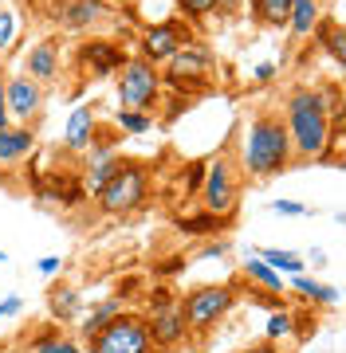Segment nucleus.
Masks as SVG:
<instances>
[{"label": "nucleus", "mask_w": 346, "mask_h": 353, "mask_svg": "<svg viewBox=\"0 0 346 353\" xmlns=\"http://www.w3.org/2000/svg\"><path fill=\"white\" fill-rule=\"evenodd\" d=\"M283 126L291 138V169L319 161L331 138V110L323 90L311 83H295L283 99Z\"/></svg>", "instance_id": "1"}, {"label": "nucleus", "mask_w": 346, "mask_h": 353, "mask_svg": "<svg viewBox=\"0 0 346 353\" xmlns=\"http://www.w3.org/2000/svg\"><path fill=\"white\" fill-rule=\"evenodd\" d=\"M240 165L244 173L256 176V181H276V176H283L291 169V138H287L280 110L252 114V122L244 130Z\"/></svg>", "instance_id": "2"}, {"label": "nucleus", "mask_w": 346, "mask_h": 353, "mask_svg": "<svg viewBox=\"0 0 346 353\" xmlns=\"http://www.w3.org/2000/svg\"><path fill=\"white\" fill-rule=\"evenodd\" d=\"M236 299H240L236 283H197V287L185 290L177 299V306H181L189 338H209V330L229 318Z\"/></svg>", "instance_id": "3"}, {"label": "nucleus", "mask_w": 346, "mask_h": 353, "mask_svg": "<svg viewBox=\"0 0 346 353\" xmlns=\"http://www.w3.org/2000/svg\"><path fill=\"white\" fill-rule=\"evenodd\" d=\"M213 63L217 59H213V51L205 43H185L169 63H162L166 67L162 71V90L185 94V99H201V94L213 90Z\"/></svg>", "instance_id": "4"}, {"label": "nucleus", "mask_w": 346, "mask_h": 353, "mask_svg": "<svg viewBox=\"0 0 346 353\" xmlns=\"http://www.w3.org/2000/svg\"><path fill=\"white\" fill-rule=\"evenodd\" d=\"M95 201H99L103 216H130L138 208H146V201H150V169L142 161H126L122 157L118 173L106 181V189Z\"/></svg>", "instance_id": "5"}, {"label": "nucleus", "mask_w": 346, "mask_h": 353, "mask_svg": "<svg viewBox=\"0 0 346 353\" xmlns=\"http://www.w3.org/2000/svg\"><path fill=\"white\" fill-rule=\"evenodd\" d=\"M83 353H154L150 330H146V314L122 306L99 334H90L83 341Z\"/></svg>", "instance_id": "6"}, {"label": "nucleus", "mask_w": 346, "mask_h": 353, "mask_svg": "<svg viewBox=\"0 0 346 353\" xmlns=\"http://www.w3.org/2000/svg\"><path fill=\"white\" fill-rule=\"evenodd\" d=\"M130 59V51L110 36H90L83 39L75 51H71V71H75V83L90 87V83H103V79L118 75L122 63Z\"/></svg>", "instance_id": "7"}, {"label": "nucleus", "mask_w": 346, "mask_h": 353, "mask_svg": "<svg viewBox=\"0 0 346 353\" xmlns=\"http://www.w3.org/2000/svg\"><path fill=\"white\" fill-rule=\"evenodd\" d=\"M118 102H122V110L154 114L162 102V67H154L142 55H130L118 71Z\"/></svg>", "instance_id": "8"}, {"label": "nucleus", "mask_w": 346, "mask_h": 353, "mask_svg": "<svg viewBox=\"0 0 346 353\" xmlns=\"http://www.w3.org/2000/svg\"><path fill=\"white\" fill-rule=\"evenodd\" d=\"M146 330H150V345L154 353H173L189 341V330H185V318H181V306L173 299V290L157 287L150 294V314H146Z\"/></svg>", "instance_id": "9"}, {"label": "nucleus", "mask_w": 346, "mask_h": 353, "mask_svg": "<svg viewBox=\"0 0 346 353\" xmlns=\"http://www.w3.org/2000/svg\"><path fill=\"white\" fill-rule=\"evenodd\" d=\"M201 201H205V212L236 216V204H240V169L232 165L229 153H217L209 161L205 181H201Z\"/></svg>", "instance_id": "10"}, {"label": "nucleus", "mask_w": 346, "mask_h": 353, "mask_svg": "<svg viewBox=\"0 0 346 353\" xmlns=\"http://www.w3.org/2000/svg\"><path fill=\"white\" fill-rule=\"evenodd\" d=\"M44 16H48L59 32L79 36V32H87V28L110 20V16H115V4H110V0H44Z\"/></svg>", "instance_id": "11"}, {"label": "nucleus", "mask_w": 346, "mask_h": 353, "mask_svg": "<svg viewBox=\"0 0 346 353\" xmlns=\"http://www.w3.org/2000/svg\"><path fill=\"white\" fill-rule=\"evenodd\" d=\"M185 43H193V28L185 20H162V24H150L142 32V59H150V63H169L173 55H177Z\"/></svg>", "instance_id": "12"}, {"label": "nucleus", "mask_w": 346, "mask_h": 353, "mask_svg": "<svg viewBox=\"0 0 346 353\" xmlns=\"http://www.w3.org/2000/svg\"><path fill=\"white\" fill-rule=\"evenodd\" d=\"M8 99V118H16V126H39V114H44V83L28 75H12L4 87Z\"/></svg>", "instance_id": "13"}, {"label": "nucleus", "mask_w": 346, "mask_h": 353, "mask_svg": "<svg viewBox=\"0 0 346 353\" xmlns=\"http://www.w3.org/2000/svg\"><path fill=\"white\" fill-rule=\"evenodd\" d=\"M99 114H103L99 99L83 102V106H75V110L67 114V126H64L67 153H87L90 150V138H95V126H99Z\"/></svg>", "instance_id": "14"}, {"label": "nucleus", "mask_w": 346, "mask_h": 353, "mask_svg": "<svg viewBox=\"0 0 346 353\" xmlns=\"http://www.w3.org/2000/svg\"><path fill=\"white\" fill-rule=\"evenodd\" d=\"M36 192L39 196H48V201H55V204H79L83 196H87V189H83V173L79 169H55V173H48V176H39L36 181Z\"/></svg>", "instance_id": "15"}, {"label": "nucleus", "mask_w": 346, "mask_h": 353, "mask_svg": "<svg viewBox=\"0 0 346 353\" xmlns=\"http://www.w3.org/2000/svg\"><path fill=\"white\" fill-rule=\"evenodd\" d=\"M36 126H0V169H12V165L28 161L32 153H36Z\"/></svg>", "instance_id": "16"}, {"label": "nucleus", "mask_w": 346, "mask_h": 353, "mask_svg": "<svg viewBox=\"0 0 346 353\" xmlns=\"http://www.w3.org/2000/svg\"><path fill=\"white\" fill-rule=\"evenodd\" d=\"M311 48L323 51L334 67L346 63V28H343V20H338L334 12L319 16V24H315V32H311Z\"/></svg>", "instance_id": "17"}, {"label": "nucleus", "mask_w": 346, "mask_h": 353, "mask_svg": "<svg viewBox=\"0 0 346 353\" xmlns=\"http://www.w3.org/2000/svg\"><path fill=\"white\" fill-rule=\"evenodd\" d=\"M24 75L36 79V83H52L59 75V39L48 36V39H36L24 55Z\"/></svg>", "instance_id": "18"}, {"label": "nucleus", "mask_w": 346, "mask_h": 353, "mask_svg": "<svg viewBox=\"0 0 346 353\" xmlns=\"http://www.w3.org/2000/svg\"><path fill=\"white\" fill-rule=\"evenodd\" d=\"M323 16V0H291V12H287V36L291 39H311L315 24Z\"/></svg>", "instance_id": "19"}, {"label": "nucleus", "mask_w": 346, "mask_h": 353, "mask_svg": "<svg viewBox=\"0 0 346 353\" xmlns=\"http://www.w3.org/2000/svg\"><path fill=\"white\" fill-rule=\"evenodd\" d=\"M240 279L244 283H252V287H264V290H276V294H287V279L280 271H271L260 255H252L248 263L240 267Z\"/></svg>", "instance_id": "20"}, {"label": "nucleus", "mask_w": 346, "mask_h": 353, "mask_svg": "<svg viewBox=\"0 0 346 353\" xmlns=\"http://www.w3.org/2000/svg\"><path fill=\"white\" fill-rule=\"evenodd\" d=\"M232 220H236V216H217V212H205V208H201L197 216H181L177 228L185 236H193V240H201V236H217V232L232 228Z\"/></svg>", "instance_id": "21"}, {"label": "nucleus", "mask_w": 346, "mask_h": 353, "mask_svg": "<svg viewBox=\"0 0 346 353\" xmlns=\"http://www.w3.org/2000/svg\"><path fill=\"white\" fill-rule=\"evenodd\" d=\"M236 0H177V16L185 24H201L205 16H229Z\"/></svg>", "instance_id": "22"}, {"label": "nucleus", "mask_w": 346, "mask_h": 353, "mask_svg": "<svg viewBox=\"0 0 346 353\" xmlns=\"http://www.w3.org/2000/svg\"><path fill=\"white\" fill-rule=\"evenodd\" d=\"M287 290L303 294V299H307V303H315V306H334V303H338V287L315 283V279H307V275H287Z\"/></svg>", "instance_id": "23"}, {"label": "nucleus", "mask_w": 346, "mask_h": 353, "mask_svg": "<svg viewBox=\"0 0 346 353\" xmlns=\"http://www.w3.org/2000/svg\"><path fill=\"white\" fill-rule=\"evenodd\" d=\"M28 353H83V341H75L71 334L52 326L48 334H39V338L28 341Z\"/></svg>", "instance_id": "24"}, {"label": "nucleus", "mask_w": 346, "mask_h": 353, "mask_svg": "<svg viewBox=\"0 0 346 353\" xmlns=\"http://www.w3.org/2000/svg\"><path fill=\"white\" fill-rule=\"evenodd\" d=\"M79 310H83V303H79V290L75 287H52V318L55 326H64V322H75Z\"/></svg>", "instance_id": "25"}, {"label": "nucleus", "mask_w": 346, "mask_h": 353, "mask_svg": "<svg viewBox=\"0 0 346 353\" xmlns=\"http://www.w3.org/2000/svg\"><path fill=\"white\" fill-rule=\"evenodd\" d=\"M291 0H252V20L260 28H287Z\"/></svg>", "instance_id": "26"}, {"label": "nucleus", "mask_w": 346, "mask_h": 353, "mask_svg": "<svg viewBox=\"0 0 346 353\" xmlns=\"http://www.w3.org/2000/svg\"><path fill=\"white\" fill-rule=\"evenodd\" d=\"M118 310H122V299H106V303H99L95 310H90V318L83 322V330H79V338L87 341L90 334H99V330H103L106 322H110V318L118 314Z\"/></svg>", "instance_id": "27"}, {"label": "nucleus", "mask_w": 346, "mask_h": 353, "mask_svg": "<svg viewBox=\"0 0 346 353\" xmlns=\"http://www.w3.org/2000/svg\"><path fill=\"white\" fill-rule=\"evenodd\" d=\"M264 263L271 267V271H287V275H303V255H295V252H276V248H268V252H256Z\"/></svg>", "instance_id": "28"}, {"label": "nucleus", "mask_w": 346, "mask_h": 353, "mask_svg": "<svg viewBox=\"0 0 346 353\" xmlns=\"http://www.w3.org/2000/svg\"><path fill=\"white\" fill-rule=\"evenodd\" d=\"M264 338H268V341L295 338V326H291V306H287V310H271L268 326H264Z\"/></svg>", "instance_id": "29"}, {"label": "nucleus", "mask_w": 346, "mask_h": 353, "mask_svg": "<svg viewBox=\"0 0 346 353\" xmlns=\"http://www.w3.org/2000/svg\"><path fill=\"white\" fill-rule=\"evenodd\" d=\"M115 122H118L122 134H146V130L154 126V118H150V114H142V110H118Z\"/></svg>", "instance_id": "30"}, {"label": "nucleus", "mask_w": 346, "mask_h": 353, "mask_svg": "<svg viewBox=\"0 0 346 353\" xmlns=\"http://www.w3.org/2000/svg\"><path fill=\"white\" fill-rule=\"evenodd\" d=\"M16 39H20V16L12 8H0V51L8 55V48H12Z\"/></svg>", "instance_id": "31"}, {"label": "nucleus", "mask_w": 346, "mask_h": 353, "mask_svg": "<svg viewBox=\"0 0 346 353\" xmlns=\"http://www.w3.org/2000/svg\"><path fill=\"white\" fill-rule=\"evenodd\" d=\"M205 169H209V161H189L185 169H181V192H185V196H197V192H201Z\"/></svg>", "instance_id": "32"}, {"label": "nucleus", "mask_w": 346, "mask_h": 353, "mask_svg": "<svg viewBox=\"0 0 346 353\" xmlns=\"http://www.w3.org/2000/svg\"><path fill=\"white\" fill-rule=\"evenodd\" d=\"M185 263H189L185 255H169V259H157V263H154V275H157V279H173V275H181V271H185Z\"/></svg>", "instance_id": "33"}, {"label": "nucleus", "mask_w": 346, "mask_h": 353, "mask_svg": "<svg viewBox=\"0 0 346 353\" xmlns=\"http://www.w3.org/2000/svg\"><path fill=\"white\" fill-rule=\"evenodd\" d=\"M271 212H280V216H307L311 208H307V204H299V201H276V204H271Z\"/></svg>", "instance_id": "34"}, {"label": "nucleus", "mask_w": 346, "mask_h": 353, "mask_svg": "<svg viewBox=\"0 0 346 353\" xmlns=\"http://www.w3.org/2000/svg\"><path fill=\"white\" fill-rule=\"evenodd\" d=\"M20 306H24V299H20V294H8V299L0 303V318H8V314H20Z\"/></svg>", "instance_id": "35"}, {"label": "nucleus", "mask_w": 346, "mask_h": 353, "mask_svg": "<svg viewBox=\"0 0 346 353\" xmlns=\"http://www.w3.org/2000/svg\"><path fill=\"white\" fill-rule=\"evenodd\" d=\"M4 87H8V75L0 71V126H8L12 118H8V99H4Z\"/></svg>", "instance_id": "36"}, {"label": "nucleus", "mask_w": 346, "mask_h": 353, "mask_svg": "<svg viewBox=\"0 0 346 353\" xmlns=\"http://www.w3.org/2000/svg\"><path fill=\"white\" fill-rule=\"evenodd\" d=\"M59 267H64V259H55V255H48V259H39V263H36V271H39V275H48V279H52L55 271H59Z\"/></svg>", "instance_id": "37"}, {"label": "nucleus", "mask_w": 346, "mask_h": 353, "mask_svg": "<svg viewBox=\"0 0 346 353\" xmlns=\"http://www.w3.org/2000/svg\"><path fill=\"white\" fill-rule=\"evenodd\" d=\"M232 252V243L224 240V243H213V248H205V252L197 255V259H220V255H229Z\"/></svg>", "instance_id": "38"}, {"label": "nucleus", "mask_w": 346, "mask_h": 353, "mask_svg": "<svg viewBox=\"0 0 346 353\" xmlns=\"http://www.w3.org/2000/svg\"><path fill=\"white\" fill-rule=\"evenodd\" d=\"M240 353H283V350L276 345V341H268V338H264V341H256V345H244Z\"/></svg>", "instance_id": "39"}, {"label": "nucleus", "mask_w": 346, "mask_h": 353, "mask_svg": "<svg viewBox=\"0 0 346 353\" xmlns=\"http://www.w3.org/2000/svg\"><path fill=\"white\" fill-rule=\"evenodd\" d=\"M252 79H256V83H271V79H276V63H260L256 71H252Z\"/></svg>", "instance_id": "40"}, {"label": "nucleus", "mask_w": 346, "mask_h": 353, "mask_svg": "<svg viewBox=\"0 0 346 353\" xmlns=\"http://www.w3.org/2000/svg\"><path fill=\"white\" fill-rule=\"evenodd\" d=\"M0 263H4V252H0Z\"/></svg>", "instance_id": "41"}]
</instances>
